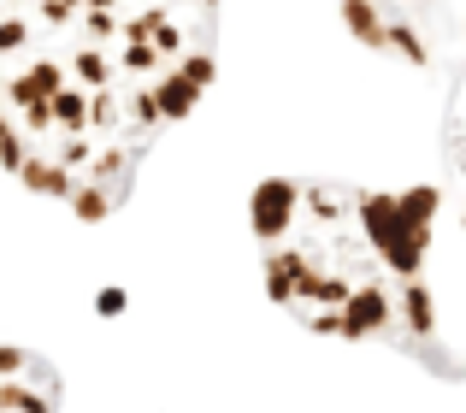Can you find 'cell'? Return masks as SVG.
<instances>
[{
  "mask_svg": "<svg viewBox=\"0 0 466 413\" xmlns=\"http://www.w3.org/2000/svg\"><path fill=\"white\" fill-rule=\"evenodd\" d=\"M443 160H449V177H455V184H461V196H466V47H461V59H455V89H449Z\"/></svg>",
  "mask_w": 466,
  "mask_h": 413,
  "instance_id": "5",
  "label": "cell"
},
{
  "mask_svg": "<svg viewBox=\"0 0 466 413\" xmlns=\"http://www.w3.org/2000/svg\"><path fill=\"white\" fill-rule=\"evenodd\" d=\"M213 59L218 0H0L6 172L77 218L118 213Z\"/></svg>",
  "mask_w": 466,
  "mask_h": 413,
  "instance_id": "1",
  "label": "cell"
},
{
  "mask_svg": "<svg viewBox=\"0 0 466 413\" xmlns=\"http://www.w3.org/2000/svg\"><path fill=\"white\" fill-rule=\"evenodd\" d=\"M437 189H366L342 177H272L254 189L266 296L319 337L396 348L443 378H466L431 301Z\"/></svg>",
  "mask_w": 466,
  "mask_h": 413,
  "instance_id": "2",
  "label": "cell"
},
{
  "mask_svg": "<svg viewBox=\"0 0 466 413\" xmlns=\"http://www.w3.org/2000/svg\"><path fill=\"white\" fill-rule=\"evenodd\" d=\"M349 18L366 42L413 65H443L466 47V0H349Z\"/></svg>",
  "mask_w": 466,
  "mask_h": 413,
  "instance_id": "3",
  "label": "cell"
},
{
  "mask_svg": "<svg viewBox=\"0 0 466 413\" xmlns=\"http://www.w3.org/2000/svg\"><path fill=\"white\" fill-rule=\"evenodd\" d=\"M59 408V372L42 355L12 343L0 355V413H54Z\"/></svg>",
  "mask_w": 466,
  "mask_h": 413,
  "instance_id": "4",
  "label": "cell"
}]
</instances>
